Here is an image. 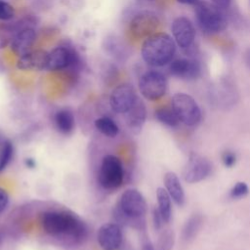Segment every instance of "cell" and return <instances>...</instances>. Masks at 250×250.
Here are the masks:
<instances>
[{
    "label": "cell",
    "mask_w": 250,
    "mask_h": 250,
    "mask_svg": "<svg viewBox=\"0 0 250 250\" xmlns=\"http://www.w3.org/2000/svg\"><path fill=\"white\" fill-rule=\"evenodd\" d=\"M43 230L53 236H69L79 239L86 234L85 224L68 211H46L41 216Z\"/></svg>",
    "instance_id": "1"
},
{
    "label": "cell",
    "mask_w": 250,
    "mask_h": 250,
    "mask_svg": "<svg viewBox=\"0 0 250 250\" xmlns=\"http://www.w3.org/2000/svg\"><path fill=\"white\" fill-rule=\"evenodd\" d=\"M176 53L174 39L164 32H155L142 45V58L150 66L159 67L170 63Z\"/></svg>",
    "instance_id": "2"
},
{
    "label": "cell",
    "mask_w": 250,
    "mask_h": 250,
    "mask_svg": "<svg viewBox=\"0 0 250 250\" xmlns=\"http://www.w3.org/2000/svg\"><path fill=\"white\" fill-rule=\"evenodd\" d=\"M194 13L198 26L206 33L222 32L228 25L227 18L222 9L207 1H198L194 5Z\"/></svg>",
    "instance_id": "3"
},
{
    "label": "cell",
    "mask_w": 250,
    "mask_h": 250,
    "mask_svg": "<svg viewBox=\"0 0 250 250\" xmlns=\"http://www.w3.org/2000/svg\"><path fill=\"white\" fill-rule=\"evenodd\" d=\"M117 209L127 218V223L131 222L135 226L142 227L147 204L141 191L136 188H128L119 196Z\"/></svg>",
    "instance_id": "4"
},
{
    "label": "cell",
    "mask_w": 250,
    "mask_h": 250,
    "mask_svg": "<svg viewBox=\"0 0 250 250\" xmlns=\"http://www.w3.org/2000/svg\"><path fill=\"white\" fill-rule=\"evenodd\" d=\"M171 107L181 123L192 127L201 120V109L196 101L186 93H177L171 100Z\"/></svg>",
    "instance_id": "5"
},
{
    "label": "cell",
    "mask_w": 250,
    "mask_h": 250,
    "mask_svg": "<svg viewBox=\"0 0 250 250\" xmlns=\"http://www.w3.org/2000/svg\"><path fill=\"white\" fill-rule=\"evenodd\" d=\"M99 183L108 190L118 188L124 180L123 164L119 157L113 154H107L102 159L99 171Z\"/></svg>",
    "instance_id": "6"
},
{
    "label": "cell",
    "mask_w": 250,
    "mask_h": 250,
    "mask_svg": "<svg viewBox=\"0 0 250 250\" xmlns=\"http://www.w3.org/2000/svg\"><path fill=\"white\" fill-rule=\"evenodd\" d=\"M168 83L165 75L156 70L144 73L139 80V90L142 96L148 101H157L165 96Z\"/></svg>",
    "instance_id": "7"
},
{
    "label": "cell",
    "mask_w": 250,
    "mask_h": 250,
    "mask_svg": "<svg viewBox=\"0 0 250 250\" xmlns=\"http://www.w3.org/2000/svg\"><path fill=\"white\" fill-rule=\"evenodd\" d=\"M212 172L211 162L203 155L191 152L184 167L183 177L188 184H195L208 178Z\"/></svg>",
    "instance_id": "8"
},
{
    "label": "cell",
    "mask_w": 250,
    "mask_h": 250,
    "mask_svg": "<svg viewBox=\"0 0 250 250\" xmlns=\"http://www.w3.org/2000/svg\"><path fill=\"white\" fill-rule=\"evenodd\" d=\"M171 30L176 45L186 53L190 54L195 39V28L193 23L186 17H178L173 21Z\"/></svg>",
    "instance_id": "9"
},
{
    "label": "cell",
    "mask_w": 250,
    "mask_h": 250,
    "mask_svg": "<svg viewBox=\"0 0 250 250\" xmlns=\"http://www.w3.org/2000/svg\"><path fill=\"white\" fill-rule=\"evenodd\" d=\"M159 23L156 14L150 11H143L133 17L129 24V31L137 39L147 38L155 33Z\"/></svg>",
    "instance_id": "10"
},
{
    "label": "cell",
    "mask_w": 250,
    "mask_h": 250,
    "mask_svg": "<svg viewBox=\"0 0 250 250\" xmlns=\"http://www.w3.org/2000/svg\"><path fill=\"white\" fill-rule=\"evenodd\" d=\"M79 65V54L73 48L61 46L55 48L51 53H49V60L47 64L48 70L57 71L70 67L76 68Z\"/></svg>",
    "instance_id": "11"
},
{
    "label": "cell",
    "mask_w": 250,
    "mask_h": 250,
    "mask_svg": "<svg viewBox=\"0 0 250 250\" xmlns=\"http://www.w3.org/2000/svg\"><path fill=\"white\" fill-rule=\"evenodd\" d=\"M137 98L135 88L129 83H123L112 90L109 97V104L113 111L125 113L134 104Z\"/></svg>",
    "instance_id": "12"
},
{
    "label": "cell",
    "mask_w": 250,
    "mask_h": 250,
    "mask_svg": "<svg viewBox=\"0 0 250 250\" xmlns=\"http://www.w3.org/2000/svg\"><path fill=\"white\" fill-rule=\"evenodd\" d=\"M169 72L173 76L183 80H195L201 74V65L194 59L181 58L170 62Z\"/></svg>",
    "instance_id": "13"
},
{
    "label": "cell",
    "mask_w": 250,
    "mask_h": 250,
    "mask_svg": "<svg viewBox=\"0 0 250 250\" xmlns=\"http://www.w3.org/2000/svg\"><path fill=\"white\" fill-rule=\"evenodd\" d=\"M97 241L103 250H117L122 243V230L117 223L103 224L97 232Z\"/></svg>",
    "instance_id": "14"
},
{
    "label": "cell",
    "mask_w": 250,
    "mask_h": 250,
    "mask_svg": "<svg viewBox=\"0 0 250 250\" xmlns=\"http://www.w3.org/2000/svg\"><path fill=\"white\" fill-rule=\"evenodd\" d=\"M49 53L44 50L30 51L22 56L17 62V67L21 70H42L47 68Z\"/></svg>",
    "instance_id": "15"
},
{
    "label": "cell",
    "mask_w": 250,
    "mask_h": 250,
    "mask_svg": "<svg viewBox=\"0 0 250 250\" xmlns=\"http://www.w3.org/2000/svg\"><path fill=\"white\" fill-rule=\"evenodd\" d=\"M124 114L126 123L130 130L134 133L140 132L146 119V107L144 102L140 98H137L134 104Z\"/></svg>",
    "instance_id": "16"
},
{
    "label": "cell",
    "mask_w": 250,
    "mask_h": 250,
    "mask_svg": "<svg viewBox=\"0 0 250 250\" xmlns=\"http://www.w3.org/2000/svg\"><path fill=\"white\" fill-rule=\"evenodd\" d=\"M36 40V33L33 28H25L18 32L11 41L12 51L18 55L22 56L30 52L31 47L33 46Z\"/></svg>",
    "instance_id": "17"
},
{
    "label": "cell",
    "mask_w": 250,
    "mask_h": 250,
    "mask_svg": "<svg viewBox=\"0 0 250 250\" xmlns=\"http://www.w3.org/2000/svg\"><path fill=\"white\" fill-rule=\"evenodd\" d=\"M164 188L167 190L171 199L179 206H182L185 203L186 196L185 190L181 184V181L178 175L174 172H167L163 178Z\"/></svg>",
    "instance_id": "18"
},
{
    "label": "cell",
    "mask_w": 250,
    "mask_h": 250,
    "mask_svg": "<svg viewBox=\"0 0 250 250\" xmlns=\"http://www.w3.org/2000/svg\"><path fill=\"white\" fill-rule=\"evenodd\" d=\"M54 122L57 130L63 135L70 134L75 127V118L69 108L58 110L54 116Z\"/></svg>",
    "instance_id": "19"
},
{
    "label": "cell",
    "mask_w": 250,
    "mask_h": 250,
    "mask_svg": "<svg viewBox=\"0 0 250 250\" xmlns=\"http://www.w3.org/2000/svg\"><path fill=\"white\" fill-rule=\"evenodd\" d=\"M156 199L157 209L159 210L164 222L169 223L172 216V199L164 188H157Z\"/></svg>",
    "instance_id": "20"
},
{
    "label": "cell",
    "mask_w": 250,
    "mask_h": 250,
    "mask_svg": "<svg viewBox=\"0 0 250 250\" xmlns=\"http://www.w3.org/2000/svg\"><path fill=\"white\" fill-rule=\"evenodd\" d=\"M202 225V217L199 214H192L185 223L182 237L185 241H190L193 239L199 231Z\"/></svg>",
    "instance_id": "21"
},
{
    "label": "cell",
    "mask_w": 250,
    "mask_h": 250,
    "mask_svg": "<svg viewBox=\"0 0 250 250\" xmlns=\"http://www.w3.org/2000/svg\"><path fill=\"white\" fill-rule=\"evenodd\" d=\"M96 129L101 132L103 135L108 137V138H114L119 133V128L117 124L109 117L103 116L100 118H97L94 122Z\"/></svg>",
    "instance_id": "22"
},
{
    "label": "cell",
    "mask_w": 250,
    "mask_h": 250,
    "mask_svg": "<svg viewBox=\"0 0 250 250\" xmlns=\"http://www.w3.org/2000/svg\"><path fill=\"white\" fill-rule=\"evenodd\" d=\"M155 118L160 123L170 128H176L181 123L173 108L168 106H162L157 108L155 111Z\"/></svg>",
    "instance_id": "23"
},
{
    "label": "cell",
    "mask_w": 250,
    "mask_h": 250,
    "mask_svg": "<svg viewBox=\"0 0 250 250\" xmlns=\"http://www.w3.org/2000/svg\"><path fill=\"white\" fill-rule=\"evenodd\" d=\"M14 156V145L10 140H5L0 151V172L4 171Z\"/></svg>",
    "instance_id": "24"
},
{
    "label": "cell",
    "mask_w": 250,
    "mask_h": 250,
    "mask_svg": "<svg viewBox=\"0 0 250 250\" xmlns=\"http://www.w3.org/2000/svg\"><path fill=\"white\" fill-rule=\"evenodd\" d=\"M174 245V234L170 229L161 232L157 241V250H171Z\"/></svg>",
    "instance_id": "25"
},
{
    "label": "cell",
    "mask_w": 250,
    "mask_h": 250,
    "mask_svg": "<svg viewBox=\"0 0 250 250\" xmlns=\"http://www.w3.org/2000/svg\"><path fill=\"white\" fill-rule=\"evenodd\" d=\"M249 193L248 185L245 182H237L229 190V196L232 199H240Z\"/></svg>",
    "instance_id": "26"
},
{
    "label": "cell",
    "mask_w": 250,
    "mask_h": 250,
    "mask_svg": "<svg viewBox=\"0 0 250 250\" xmlns=\"http://www.w3.org/2000/svg\"><path fill=\"white\" fill-rule=\"evenodd\" d=\"M15 16V9L7 2L0 0V20L9 21Z\"/></svg>",
    "instance_id": "27"
},
{
    "label": "cell",
    "mask_w": 250,
    "mask_h": 250,
    "mask_svg": "<svg viewBox=\"0 0 250 250\" xmlns=\"http://www.w3.org/2000/svg\"><path fill=\"white\" fill-rule=\"evenodd\" d=\"M236 154L232 150H225L222 154V162L227 168H231L235 165L236 163Z\"/></svg>",
    "instance_id": "28"
},
{
    "label": "cell",
    "mask_w": 250,
    "mask_h": 250,
    "mask_svg": "<svg viewBox=\"0 0 250 250\" xmlns=\"http://www.w3.org/2000/svg\"><path fill=\"white\" fill-rule=\"evenodd\" d=\"M152 223H153V227L156 230L161 229L163 225L165 224V222H164L159 210L157 209V207L152 210Z\"/></svg>",
    "instance_id": "29"
},
{
    "label": "cell",
    "mask_w": 250,
    "mask_h": 250,
    "mask_svg": "<svg viewBox=\"0 0 250 250\" xmlns=\"http://www.w3.org/2000/svg\"><path fill=\"white\" fill-rule=\"evenodd\" d=\"M9 204V194L7 190L0 187V214L6 210Z\"/></svg>",
    "instance_id": "30"
},
{
    "label": "cell",
    "mask_w": 250,
    "mask_h": 250,
    "mask_svg": "<svg viewBox=\"0 0 250 250\" xmlns=\"http://www.w3.org/2000/svg\"><path fill=\"white\" fill-rule=\"evenodd\" d=\"M230 2L231 0H212V3L222 10L228 9L230 5Z\"/></svg>",
    "instance_id": "31"
},
{
    "label": "cell",
    "mask_w": 250,
    "mask_h": 250,
    "mask_svg": "<svg viewBox=\"0 0 250 250\" xmlns=\"http://www.w3.org/2000/svg\"><path fill=\"white\" fill-rule=\"evenodd\" d=\"M24 165L28 169H34L36 166V161L32 157H26L24 159Z\"/></svg>",
    "instance_id": "32"
},
{
    "label": "cell",
    "mask_w": 250,
    "mask_h": 250,
    "mask_svg": "<svg viewBox=\"0 0 250 250\" xmlns=\"http://www.w3.org/2000/svg\"><path fill=\"white\" fill-rule=\"evenodd\" d=\"M142 250H155L152 243L149 241V239L145 238L143 240V244H142Z\"/></svg>",
    "instance_id": "33"
},
{
    "label": "cell",
    "mask_w": 250,
    "mask_h": 250,
    "mask_svg": "<svg viewBox=\"0 0 250 250\" xmlns=\"http://www.w3.org/2000/svg\"><path fill=\"white\" fill-rule=\"evenodd\" d=\"M244 61H245L247 67L250 69V48L246 51V53L244 55Z\"/></svg>",
    "instance_id": "34"
},
{
    "label": "cell",
    "mask_w": 250,
    "mask_h": 250,
    "mask_svg": "<svg viewBox=\"0 0 250 250\" xmlns=\"http://www.w3.org/2000/svg\"><path fill=\"white\" fill-rule=\"evenodd\" d=\"M176 1L185 5H195L199 0H176Z\"/></svg>",
    "instance_id": "35"
},
{
    "label": "cell",
    "mask_w": 250,
    "mask_h": 250,
    "mask_svg": "<svg viewBox=\"0 0 250 250\" xmlns=\"http://www.w3.org/2000/svg\"><path fill=\"white\" fill-rule=\"evenodd\" d=\"M1 241H2V234H1V231H0V243H1Z\"/></svg>",
    "instance_id": "36"
},
{
    "label": "cell",
    "mask_w": 250,
    "mask_h": 250,
    "mask_svg": "<svg viewBox=\"0 0 250 250\" xmlns=\"http://www.w3.org/2000/svg\"><path fill=\"white\" fill-rule=\"evenodd\" d=\"M146 1H153V0H146Z\"/></svg>",
    "instance_id": "37"
}]
</instances>
